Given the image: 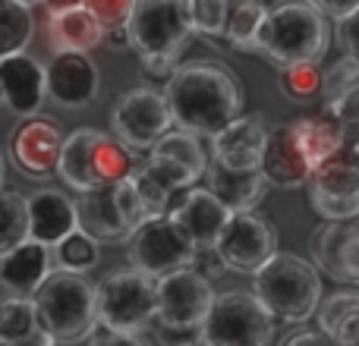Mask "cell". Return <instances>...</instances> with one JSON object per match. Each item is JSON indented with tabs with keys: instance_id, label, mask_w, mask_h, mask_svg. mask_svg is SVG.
Returning a JSON list of instances; mask_svg holds the SVG:
<instances>
[{
	"instance_id": "32",
	"label": "cell",
	"mask_w": 359,
	"mask_h": 346,
	"mask_svg": "<svg viewBox=\"0 0 359 346\" xmlns=\"http://www.w3.org/2000/svg\"><path fill=\"white\" fill-rule=\"evenodd\" d=\"M29 242V208L13 189H0V258Z\"/></svg>"
},
{
	"instance_id": "41",
	"label": "cell",
	"mask_w": 359,
	"mask_h": 346,
	"mask_svg": "<svg viewBox=\"0 0 359 346\" xmlns=\"http://www.w3.org/2000/svg\"><path fill=\"white\" fill-rule=\"evenodd\" d=\"M312 6H318L322 10L325 19H334V22H341V19H347L350 13L359 10V0H309Z\"/></svg>"
},
{
	"instance_id": "14",
	"label": "cell",
	"mask_w": 359,
	"mask_h": 346,
	"mask_svg": "<svg viewBox=\"0 0 359 346\" xmlns=\"http://www.w3.org/2000/svg\"><path fill=\"white\" fill-rule=\"evenodd\" d=\"M158 183H164L174 195L192 189L198 179L205 177L208 167V155L202 148V139L189 136V132L170 130L155 148L149 151V161L142 164Z\"/></svg>"
},
{
	"instance_id": "3",
	"label": "cell",
	"mask_w": 359,
	"mask_h": 346,
	"mask_svg": "<svg viewBox=\"0 0 359 346\" xmlns=\"http://www.w3.org/2000/svg\"><path fill=\"white\" fill-rule=\"evenodd\" d=\"M38 328L54 343H82L98 331L95 284L82 274L50 271L32 293Z\"/></svg>"
},
{
	"instance_id": "31",
	"label": "cell",
	"mask_w": 359,
	"mask_h": 346,
	"mask_svg": "<svg viewBox=\"0 0 359 346\" xmlns=\"http://www.w3.org/2000/svg\"><path fill=\"white\" fill-rule=\"evenodd\" d=\"M180 16L192 35L224 38L230 16V0H177Z\"/></svg>"
},
{
	"instance_id": "25",
	"label": "cell",
	"mask_w": 359,
	"mask_h": 346,
	"mask_svg": "<svg viewBox=\"0 0 359 346\" xmlns=\"http://www.w3.org/2000/svg\"><path fill=\"white\" fill-rule=\"evenodd\" d=\"M50 274V249L38 246V242H22L19 249H13L6 258H0V286L10 290V296H25L32 299V293L44 284V277Z\"/></svg>"
},
{
	"instance_id": "34",
	"label": "cell",
	"mask_w": 359,
	"mask_h": 346,
	"mask_svg": "<svg viewBox=\"0 0 359 346\" xmlns=\"http://www.w3.org/2000/svg\"><path fill=\"white\" fill-rule=\"evenodd\" d=\"M265 13L268 10L259 4V0H230V16H227L224 38H227L236 50L252 54V44H255V35H259V29H262Z\"/></svg>"
},
{
	"instance_id": "44",
	"label": "cell",
	"mask_w": 359,
	"mask_h": 346,
	"mask_svg": "<svg viewBox=\"0 0 359 346\" xmlns=\"http://www.w3.org/2000/svg\"><path fill=\"white\" fill-rule=\"evenodd\" d=\"M44 6H48V16H54V13L79 10V6H82V0H44Z\"/></svg>"
},
{
	"instance_id": "12",
	"label": "cell",
	"mask_w": 359,
	"mask_h": 346,
	"mask_svg": "<svg viewBox=\"0 0 359 346\" xmlns=\"http://www.w3.org/2000/svg\"><path fill=\"white\" fill-rule=\"evenodd\" d=\"M306 195H309L312 211L325 221L359 217V158L350 145L312 170Z\"/></svg>"
},
{
	"instance_id": "39",
	"label": "cell",
	"mask_w": 359,
	"mask_h": 346,
	"mask_svg": "<svg viewBox=\"0 0 359 346\" xmlns=\"http://www.w3.org/2000/svg\"><path fill=\"white\" fill-rule=\"evenodd\" d=\"M337 44L344 50V60L359 67V10L337 22Z\"/></svg>"
},
{
	"instance_id": "4",
	"label": "cell",
	"mask_w": 359,
	"mask_h": 346,
	"mask_svg": "<svg viewBox=\"0 0 359 346\" xmlns=\"http://www.w3.org/2000/svg\"><path fill=\"white\" fill-rule=\"evenodd\" d=\"M252 296L274 321L303 324L322 305V274L299 255L278 252L262 271L252 274Z\"/></svg>"
},
{
	"instance_id": "10",
	"label": "cell",
	"mask_w": 359,
	"mask_h": 346,
	"mask_svg": "<svg viewBox=\"0 0 359 346\" xmlns=\"http://www.w3.org/2000/svg\"><path fill=\"white\" fill-rule=\"evenodd\" d=\"M215 255L227 271L255 274L278 255V227L262 211H236L217 236Z\"/></svg>"
},
{
	"instance_id": "13",
	"label": "cell",
	"mask_w": 359,
	"mask_h": 346,
	"mask_svg": "<svg viewBox=\"0 0 359 346\" xmlns=\"http://www.w3.org/2000/svg\"><path fill=\"white\" fill-rule=\"evenodd\" d=\"M215 305V290L211 280H205L198 271L168 274L158 280V305L155 321L168 331H198Z\"/></svg>"
},
{
	"instance_id": "49",
	"label": "cell",
	"mask_w": 359,
	"mask_h": 346,
	"mask_svg": "<svg viewBox=\"0 0 359 346\" xmlns=\"http://www.w3.org/2000/svg\"><path fill=\"white\" fill-rule=\"evenodd\" d=\"M0 346H10V343H0Z\"/></svg>"
},
{
	"instance_id": "21",
	"label": "cell",
	"mask_w": 359,
	"mask_h": 346,
	"mask_svg": "<svg viewBox=\"0 0 359 346\" xmlns=\"http://www.w3.org/2000/svg\"><path fill=\"white\" fill-rule=\"evenodd\" d=\"M25 208H29V240L38 246L54 249L79 230L76 202L60 189H38L35 195L25 198Z\"/></svg>"
},
{
	"instance_id": "11",
	"label": "cell",
	"mask_w": 359,
	"mask_h": 346,
	"mask_svg": "<svg viewBox=\"0 0 359 346\" xmlns=\"http://www.w3.org/2000/svg\"><path fill=\"white\" fill-rule=\"evenodd\" d=\"M170 126L174 120H170L168 101L155 88H130L114 101L111 136L123 142L130 151H151L170 132Z\"/></svg>"
},
{
	"instance_id": "35",
	"label": "cell",
	"mask_w": 359,
	"mask_h": 346,
	"mask_svg": "<svg viewBox=\"0 0 359 346\" xmlns=\"http://www.w3.org/2000/svg\"><path fill=\"white\" fill-rule=\"evenodd\" d=\"M50 258L60 265V271H69V274H86L92 271L95 265H98V242L88 240L86 233H69L63 242H57L54 246V255Z\"/></svg>"
},
{
	"instance_id": "23",
	"label": "cell",
	"mask_w": 359,
	"mask_h": 346,
	"mask_svg": "<svg viewBox=\"0 0 359 346\" xmlns=\"http://www.w3.org/2000/svg\"><path fill=\"white\" fill-rule=\"evenodd\" d=\"M322 111L331 113L347 132V142L359 139V67L341 60L328 69L322 85Z\"/></svg>"
},
{
	"instance_id": "20",
	"label": "cell",
	"mask_w": 359,
	"mask_h": 346,
	"mask_svg": "<svg viewBox=\"0 0 359 346\" xmlns=\"http://www.w3.org/2000/svg\"><path fill=\"white\" fill-rule=\"evenodd\" d=\"M262 177L274 189H299L309 183L312 164L297 139L293 123H278L268 130L265 155H262Z\"/></svg>"
},
{
	"instance_id": "45",
	"label": "cell",
	"mask_w": 359,
	"mask_h": 346,
	"mask_svg": "<svg viewBox=\"0 0 359 346\" xmlns=\"http://www.w3.org/2000/svg\"><path fill=\"white\" fill-rule=\"evenodd\" d=\"M104 41H111L114 48H130V38H126V29H111V32H104Z\"/></svg>"
},
{
	"instance_id": "28",
	"label": "cell",
	"mask_w": 359,
	"mask_h": 346,
	"mask_svg": "<svg viewBox=\"0 0 359 346\" xmlns=\"http://www.w3.org/2000/svg\"><path fill=\"white\" fill-rule=\"evenodd\" d=\"M290 123H293V130H297V139H299V145H303L306 158H309L312 170H316L322 161L334 158L337 151H344L350 145L344 126L337 123L331 113H325V111L312 113V117L290 120Z\"/></svg>"
},
{
	"instance_id": "17",
	"label": "cell",
	"mask_w": 359,
	"mask_h": 346,
	"mask_svg": "<svg viewBox=\"0 0 359 346\" xmlns=\"http://www.w3.org/2000/svg\"><path fill=\"white\" fill-rule=\"evenodd\" d=\"M268 142V126L262 113H243L211 139V161L236 173L262 170V155Z\"/></svg>"
},
{
	"instance_id": "24",
	"label": "cell",
	"mask_w": 359,
	"mask_h": 346,
	"mask_svg": "<svg viewBox=\"0 0 359 346\" xmlns=\"http://www.w3.org/2000/svg\"><path fill=\"white\" fill-rule=\"evenodd\" d=\"M205 189L230 211H255L262 205V198L268 195V183L262 177V170L255 173H236V170H227L221 164H215L208 158V167H205Z\"/></svg>"
},
{
	"instance_id": "29",
	"label": "cell",
	"mask_w": 359,
	"mask_h": 346,
	"mask_svg": "<svg viewBox=\"0 0 359 346\" xmlns=\"http://www.w3.org/2000/svg\"><path fill=\"white\" fill-rule=\"evenodd\" d=\"M316 315L318 331L334 346H359V293H334Z\"/></svg>"
},
{
	"instance_id": "46",
	"label": "cell",
	"mask_w": 359,
	"mask_h": 346,
	"mask_svg": "<svg viewBox=\"0 0 359 346\" xmlns=\"http://www.w3.org/2000/svg\"><path fill=\"white\" fill-rule=\"evenodd\" d=\"M16 4H22V6H35V4H44V0H16Z\"/></svg>"
},
{
	"instance_id": "1",
	"label": "cell",
	"mask_w": 359,
	"mask_h": 346,
	"mask_svg": "<svg viewBox=\"0 0 359 346\" xmlns=\"http://www.w3.org/2000/svg\"><path fill=\"white\" fill-rule=\"evenodd\" d=\"M161 95L174 126L196 139H215L224 126L243 117V85L233 69L217 60L180 63Z\"/></svg>"
},
{
	"instance_id": "6",
	"label": "cell",
	"mask_w": 359,
	"mask_h": 346,
	"mask_svg": "<svg viewBox=\"0 0 359 346\" xmlns=\"http://www.w3.org/2000/svg\"><path fill=\"white\" fill-rule=\"evenodd\" d=\"M76 221L79 233H86L95 242H123L149 221L142 208L133 177L123 183L101 186L92 192H79L76 198Z\"/></svg>"
},
{
	"instance_id": "42",
	"label": "cell",
	"mask_w": 359,
	"mask_h": 346,
	"mask_svg": "<svg viewBox=\"0 0 359 346\" xmlns=\"http://www.w3.org/2000/svg\"><path fill=\"white\" fill-rule=\"evenodd\" d=\"M192 271H198L205 280H215V277H221L227 268L221 265V258L215 255V249H202V252L196 255V265H192Z\"/></svg>"
},
{
	"instance_id": "36",
	"label": "cell",
	"mask_w": 359,
	"mask_h": 346,
	"mask_svg": "<svg viewBox=\"0 0 359 346\" xmlns=\"http://www.w3.org/2000/svg\"><path fill=\"white\" fill-rule=\"evenodd\" d=\"M322 85H325V73L316 63L280 69V92L293 101H312L316 95H322Z\"/></svg>"
},
{
	"instance_id": "40",
	"label": "cell",
	"mask_w": 359,
	"mask_h": 346,
	"mask_svg": "<svg viewBox=\"0 0 359 346\" xmlns=\"http://www.w3.org/2000/svg\"><path fill=\"white\" fill-rule=\"evenodd\" d=\"M88 346H149V340L139 334H117V331H95L88 337Z\"/></svg>"
},
{
	"instance_id": "50",
	"label": "cell",
	"mask_w": 359,
	"mask_h": 346,
	"mask_svg": "<svg viewBox=\"0 0 359 346\" xmlns=\"http://www.w3.org/2000/svg\"><path fill=\"white\" fill-rule=\"evenodd\" d=\"M0 104H4V98H0Z\"/></svg>"
},
{
	"instance_id": "38",
	"label": "cell",
	"mask_w": 359,
	"mask_h": 346,
	"mask_svg": "<svg viewBox=\"0 0 359 346\" xmlns=\"http://www.w3.org/2000/svg\"><path fill=\"white\" fill-rule=\"evenodd\" d=\"M133 6H136V0H82V10L92 13L95 22H98L104 32L126 29Z\"/></svg>"
},
{
	"instance_id": "30",
	"label": "cell",
	"mask_w": 359,
	"mask_h": 346,
	"mask_svg": "<svg viewBox=\"0 0 359 346\" xmlns=\"http://www.w3.org/2000/svg\"><path fill=\"white\" fill-rule=\"evenodd\" d=\"M35 19L32 10L16 0H0V60L25 54V44L32 41Z\"/></svg>"
},
{
	"instance_id": "37",
	"label": "cell",
	"mask_w": 359,
	"mask_h": 346,
	"mask_svg": "<svg viewBox=\"0 0 359 346\" xmlns=\"http://www.w3.org/2000/svg\"><path fill=\"white\" fill-rule=\"evenodd\" d=\"M133 186H136L139 198H142V208H145V214H149V221H155V217H168V211H170V205H174L177 195L164 183H158L142 164H139V170L133 173Z\"/></svg>"
},
{
	"instance_id": "43",
	"label": "cell",
	"mask_w": 359,
	"mask_h": 346,
	"mask_svg": "<svg viewBox=\"0 0 359 346\" xmlns=\"http://www.w3.org/2000/svg\"><path fill=\"white\" fill-rule=\"evenodd\" d=\"M280 346H334V343H331L322 331H318V334L316 331H297V334H290Z\"/></svg>"
},
{
	"instance_id": "9",
	"label": "cell",
	"mask_w": 359,
	"mask_h": 346,
	"mask_svg": "<svg viewBox=\"0 0 359 346\" xmlns=\"http://www.w3.org/2000/svg\"><path fill=\"white\" fill-rule=\"evenodd\" d=\"M198 249L189 242V236L177 227L170 217L145 221L130 236V265L133 271L145 274L151 280H161L168 274L186 271L196 265Z\"/></svg>"
},
{
	"instance_id": "48",
	"label": "cell",
	"mask_w": 359,
	"mask_h": 346,
	"mask_svg": "<svg viewBox=\"0 0 359 346\" xmlns=\"http://www.w3.org/2000/svg\"><path fill=\"white\" fill-rule=\"evenodd\" d=\"M350 148H353V155L359 158V139H356V142H353V145H350Z\"/></svg>"
},
{
	"instance_id": "8",
	"label": "cell",
	"mask_w": 359,
	"mask_h": 346,
	"mask_svg": "<svg viewBox=\"0 0 359 346\" xmlns=\"http://www.w3.org/2000/svg\"><path fill=\"white\" fill-rule=\"evenodd\" d=\"M274 337V318L246 290H227L215 296L208 318L198 328L202 346H268Z\"/></svg>"
},
{
	"instance_id": "33",
	"label": "cell",
	"mask_w": 359,
	"mask_h": 346,
	"mask_svg": "<svg viewBox=\"0 0 359 346\" xmlns=\"http://www.w3.org/2000/svg\"><path fill=\"white\" fill-rule=\"evenodd\" d=\"M38 318L35 305L25 296H6L0 299V343L22 346L29 337L38 334Z\"/></svg>"
},
{
	"instance_id": "5",
	"label": "cell",
	"mask_w": 359,
	"mask_h": 346,
	"mask_svg": "<svg viewBox=\"0 0 359 346\" xmlns=\"http://www.w3.org/2000/svg\"><path fill=\"white\" fill-rule=\"evenodd\" d=\"M126 38L145 73L170 79L183 50L189 48L192 32L180 16L177 0H136L126 22Z\"/></svg>"
},
{
	"instance_id": "16",
	"label": "cell",
	"mask_w": 359,
	"mask_h": 346,
	"mask_svg": "<svg viewBox=\"0 0 359 346\" xmlns=\"http://www.w3.org/2000/svg\"><path fill=\"white\" fill-rule=\"evenodd\" d=\"M60 148H63V132L48 117H29L10 132V158L25 177H50V173H57Z\"/></svg>"
},
{
	"instance_id": "19",
	"label": "cell",
	"mask_w": 359,
	"mask_h": 346,
	"mask_svg": "<svg viewBox=\"0 0 359 346\" xmlns=\"http://www.w3.org/2000/svg\"><path fill=\"white\" fill-rule=\"evenodd\" d=\"M168 217L189 236L192 246L202 252V249H215L217 236H221V230L227 227V221H230V211L224 208L208 189L192 186V189L180 192L174 198Z\"/></svg>"
},
{
	"instance_id": "26",
	"label": "cell",
	"mask_w": 359,
	"mask_h": 346,
	"mask_svg": "<svg viewBox=\"0 0 359 346\" xmlns=\"http://www.w3.org/2000/svg\"><path fill=\"white\" fill-rule=\"evenodd\" d=\"M101 139V130L95 126H79L69 136H63L60 161H57V173L60 179L76 192H92L98 189L95 179V145Z\"/></svg>"
},
{
	"instance_id": "47",
	"label": "cell",
	"mask_w": 359,
	"mask_h": 346,
	"mask_svg": "<svg viewBox=\"0 0 359 346\" xmlns=\"http://www.w3.org/2000/svg\"><path fill=\"white\" fill-rule=\"evenodd\" d=\"M4 173H6V167H4V155H0V183H4ZM4 189V186H0Z\"/></svg>"
},
{
	"instance_id": "18",
	"label": "cell",
	"mask_w": 359,
	"mask_h": 346,
	"mask_svg": "<svg viewBox=\"0 0 359 346\" xmlns=\"http://www.w3.org/2000/svg\"><path fill=\"white\" fill-rule=\"evenodd\" d=\"M318 271L347 286H359V217L325 221L312 242Z\"/></svg>"
},
{
	"instance_id": "22",
	"label": "cell",
	"mask_w": 359,
	"mask_h": 346,
	"mask_svg": "<svg viewBox=\"0 0 359 346\" xmlns=\"http://www.w3.org/2000/svg\"><path fill=\"white\" fill-rule=\"evenodd\" d=\"M0 98L10 111L35 117V111L44 104V67L29 54H16L0 60Z\"/></svg>"
},
{
	"instance_id": "15",
	"label": "cell",
	"mask_w": 359,
	"mask_h": 346,
	"mask_svg": "<svg viewBox=\"0 0 359 346\" xmlns=\"http://www.w3.org/2000/svg\"><path fill=\"white\" fill-rule=\"evenodd\" d=\"M44 88L48 98L67 111L88 107L101 92L98 67L88 54H54L44 67Z\"/></svg>"
},
{
	"instance_id": "27",
	"label": "cell",
	"mask_w": 359,
	"mask_h": 346,
	"mask_svg": "<svg viewBox=\"0 0 359 346\" xmlns=\"http://www.w3.org/2000/svg\"><path fill=\"white\" fill-rule=\"evenodd\" d=\"M101 41H104V29L82 6L48 16V44L54 54H88Z\"/></svg>"
},
{
	"instance_id": "2",
	"label": "cell",
	"mask_w": 359,
	"mask_h": 346,
	"mask_svg": "<svg viewBox=\"0 0 359 346\" xmlns=\"http://www.w3.org/2000/svg\"><path fill=\"white\" fill-rule=\"evenodd\" d=\"M328 44L331 25L318 6H312L309 0H280L262 19L252 54L265 57L278 69L303 67V63L318 67Z\"/></svg>"
},
{
	"instance_id": "7",
	"label": "cell",
	"mask_w": 359,
	"mask_h": 346,
	"mask_svg": "<svg viewBox=\"0 0 359 346\" xmlns=\"http://www.w3.org/2000/svg\"><path fill=\"white\" fill-rule=\"evenodd\" d=\"M98 324L117 334H142L155 321L158 305V280L133 271H111L95 286Z\"/></svg>"
}]
</instances>
